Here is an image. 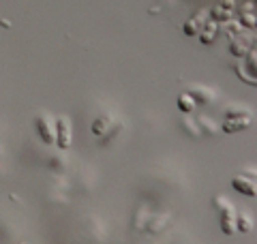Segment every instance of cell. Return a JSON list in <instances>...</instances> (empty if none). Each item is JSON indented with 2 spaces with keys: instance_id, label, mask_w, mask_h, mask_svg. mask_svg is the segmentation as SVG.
<instances>
[{
  "instance_id": "6da1fadb",
  "label": "cell",
  "mask_w": 257,
  "mask_h": 244,
  "mask_svg": "<svg viewBox=\"0 0 257 244\" xmlns=\"http://www.w3.org/2000/svg\"><path fill=\"white\" fill-rule=\"evenodd\" d=\"M214 206L221 210V229L225 235H234L236 233V208L231 206L229 199L216 197Z\"/></svg>"
},
{
  "instance_id": "7a4b0ae2",
  "label": "cell",
  "mask_w": 257,
  "mask_h": 244,
  "mask_svg": "<svg viewBox=\"0 0 257 244\" xmlns=\"http://www.w3.org/2000/svg\"><path fill=\"white\" fill-rule=\"evenodd\" d=\"M56 144L60 150H67L71 146V122L67 116L56 118Z\"/></svg>"
},
{
  "instance_id": "3957f363",
  "label": "cell",
  "mask_w": 257,
  "mask_h": 244,
  "mask_svg": "<svg viewBox=\"0 0 257 244\" xmlns=\"http://www.w3.org/2000/svg\"><path fill=\"white\" fill-rule=\"evenodd\" d=\"M37 131H39V137H41L43 144H47V146L56 144V122H52L45 113H41V116L37 118Z\"/></svg>"
},
{
  "instance_id": "277c9868",
  "label": "cell",
  "mask_w": 257,
  "mask_h": 244,
  "mask_svg": "<svg viewBox=\"0 0 257 244\" xmlns=\"http://www.w3.org/2000/svg\"><path fill=\"white\" fill-rule=\"evenodd\" d=\"M248 127H251V113H244V116H238V118H227L221 129H223V133H238Z\"/></svg>"
},
{
  "instance_id": "5b68a950",
  "label": "cell",
  "mask_w": 257,
  "mask_h": 244,
  "mask_svg": "<svg viewBox=\"0 0 257 244\" xmlns=\"http://www.w3.org/2000/svg\"><path fill=\"white\" fill-rule=\"evenodd\" d=\"M231 186H234V189H236L238 193L246 195V197H255V193H257L255 180H251V178H244V176H236V178H231Z\"/></svg>"
},
{
  "instance_id": "8992f818",
  "label": "cell",
  "mask_w": 257,
  "mask_h": 244,
  "mask_svg": "<svg viewBox=\"0 0 257 244\" xmlns=\"http://www.w3.org/2000/svg\"><path fill=\"white\" fill-rule=\"evenodd\" d=\"M206 20H208V13H206V11H197V13L187 22V26H184V32H187L189 37H195L197 32L202 30V26L206 24Z\"/></svg>"
},
{
  "instance_id": "52a82bcc",
  "label": "cell",
  "mask_w": 257,
  "mask_h": 244,
  "mask_svg": "<svg viewBox=\"0 0 257 244\" xmlns=\"http://www.w3.org/2000/svg\"><path fill=\"white\" fill-rule=\"evenodd\" d=\"M187 94L191 96L193 101H195V105L197 103H210L212 101V92L208 90V88H204V86H193V88H189V90H187Z\"/></svg>"
},
{
  "instance_id": "ba28073f",
  "label": "cell",
  "mask_w": 257,
  "mask_h": 244,
  "mask_svg": "<svg viewBox=\"0 0 257 244\" xmlns=\"http://www.w3.org/2000/svg\"><path fill=\"white\" fill-rule=\"evenodd\" d=\"M216 30H219V24H214L212 20H208L204 26H202V32H199V39H202V43H212L214 41V35H216Z\"/></svg>"
},
{
  "instance_id": "9c48e42d",
  "label": "cell",
  "mask_w": 257,
  "mask_h": 244,
  "mask_svg": "<svg viewBox=\"0 0 257 244\" xmlns=\"http://www.w3.org/2000/svg\"><path fill=\"white\" fill-rule=\"evenodd\" d=\"M229 50H231V54H234V56H244L246 50H253V43H251V39H240L238 37L234 43H231Z\"/></svg>"
},
{
  "instance_id": "30bf717a",
  "label": "cell",
  "mask_w": 257,
  "mask_h": 244,
  "mask_svg": "<svg viewBox=\"0 0 257 244\" xmlns=\"http://www.w3.org/2000/svg\"><path fill=\"white\" fill-rule=\"evenodd\" d=\"M251 227H253V221H251V216H248L246 212L236 214V231L248 233V231H251Z\"/></svg>"
},
{
  "instance_id": "8fae6325",
  "label": "cell",
  "mask_w": 257,
  "mask_h": 244,
  "mask_svg": "<svg viewBox=\"0 0 257 244\" xmlns=\"http://www.w3.org/2000/svg\"><path fill=\"white\" fill-rule=\"evenodd\" d=\"M178 109H180L182 113H191L193 109H195V101H193L191 96L184 92V94L178 96Z\"/></svg>"
},
{
  "instance_id": "7c38bea8",
  "label": "cell",
  "mask_w": 257,
  "mask_h": 244,
  "mask_svg": "<svg viewBox=\"0 0 257 244\" xmlns=\"http://www.w3.org/2000/svg\"><path fill=\"white\" fill-rule=\"evenodd\" d=\"M107 125H109V116H101L92 122V133L94 135H103L107 131Z\"/></svg>"
},
{
  "instance_id": "4fadbf2b",
  "label": "cell",
  "mask_w": 257,
  "mask_h": 244,
  "mask_svg": "<svg viewBox=\"0 0 257 244\" xmlns=\"http://www.w3.org/2000/svg\"><path fill=\"white\" fill-rule=\"evenodd\" d=\"M199 122H202V125H204V129L208 127V133H210V135H214V133H219V129H214V125H212V120H208V118H202V120H199Z\"/></svg>"
},
{
  "instance_id": "5bb4252c",
  "label": "cell",
  "mask_w": 257,
  "mask_h": 244,
  "mask_svg": "<svg viewBox=\"0 0 257 244\" xmlns=\"http://www.w3.org/2000/svg\"><path fill=\"white\" fill-rule=\"evenodd\" d=\"M240 22H242V24H244V26H246V28H253V26H255V18H253V15H251V13H246V15H242V18H240Z\"/></svg>"
},
{
  "instance_id": "9a60e30c",
  "label": "cell",
  "mask_w": 257,
  "mask_h": 244,
  "mask_svg": "<svg viewBox=\"0 0 257 244\" xmlns=\"http://www.w3.org/2000/svg\"><path fill=\"white\" fill-rule=\"evenodd\" d=\"M182 127H187V131H191V135H193V137H197V135H199V131H197V129H193V127H195V122H191V120H184V122H182Z\"/></svg>"
}]
</instances>
